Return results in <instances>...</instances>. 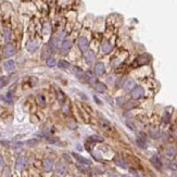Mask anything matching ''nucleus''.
I'll list each match as a JSON object with an SVG mask.
<instances>
[{"label":"nucleus","mask_w":177,"mask_h":177,"mask_svg":"<svg viewBox=\"0 0 177 177\" xmlns=\"http://www.w3.org/2000/svg\"><path fill=\"white\" fill-rule=\"evenodd\" d=\"M149 61H150L149 55H142L137 58L136 63H137V65H144V64H148Z\"/></svg>","instance_id":"nucleus-12"},{"label":"nucleus","mask_w":177,"mask_h":177,"mask_svg":"<svg viewBox=\"0 0 177 177\" xmlns=\"http://www.w3.org/2000/svg\"><path fill=\"white\" fill-rule=\"evenodd\" d=\"M77 47L82 52H86L89 48V39L86 36H81L77 40Z\"/></svg>","instance_id":"nucleus-2"},{"label":"nucleus","mask_w":177,"mask_h":177,"mask_svg":"<svg viewBox=\"0 0 177 177\" xmlns=\"http://www.w3.org/2000/svg\"><path fill=\"white\" fill-rule=\"evenodd\" d=\"M169 113H166V114L164 115V122H165V123L169 122Z\"/></svg>","instance_id":"nucleus-39"},{"label":"nucleus","mask_w":177,"mask_h":177,"mask_svg":"<svg viewBox=\"0 0 177 177\" xmlns=\"http://www.w3.org/2000/svg\"><path fill=\"white\" fill-rule=\"evenodd\" d=\"M84 59L88 64H91V63L95 61V52H93V50H87V51L85 52Z\"/></svg>","instance_id":"nucleus-11"},{"label":"nucleus","mask_w":177,"mask_h":177,"mask_svg":"<svg viewBox=\"0 0 177 177\" xmlns=\"http://www.w3.org/2000/svg\"><path fill=\"white\" fill-rule=\"evenodd\" d=\"M46 64H47V66H49V68H55V66L57 65V61H55V58L50 57L46 60Z\"/></svg>","instance_id":"nucleus-26"},{"label":"nucleus","mask_w":177,"mask_h":177,"mask_svg":"<svg viewBox=\"0 0 177 177\" xmlns=\"http://www.w3.org/2000/svg\"><path fill=\"white\" fill-rule=\"evenodd\" d=\"M5 167V159H3L2 154H0V169H2Z\"/></svg>","instance_id":"nucleus-37"},{"label":"nucleus","mask_w":177,"mask_h":177,"mask_svg":"<svg viewBox=\"0 0 177 177\" xmlns=\"http://www.w3.org/2000/svg\"><path fill=\"white\" fill-rule=\"evenodd\" d=\"M51 49H50L49 45H46V46H44V48L41 49V57H43V59H48V58H50V53H51Z\"/></svg>","instance_id":"nucleus-15"},{"label":"nucleus","mask_w":177,"mask_h":177,"mask_svg":"<svg viewBox=\"0 0 177 177\" xmlns=\"http://www.w3.org/2000/svg\"><path fill=\"white\" fill-rule=\"evenodd\" d=\"M73 72L77 77L84 76V71L81 68H78V66H73Z\"/></svg>","instance_id":"nucleus-29"},{"label":"nucleus","mask_w":177,"mask_h":177,"mask_svg":"<svg viewBox=\"0 0 177 177\" xmlns=\"http://www.w3.org/2000/svg\"><path fill=\"white\" fill-rule=\"evenodd\" d=\"M151 163L153 164V166H154L155 169H162V162H161L160 158H159L158 155H153L152 158H151Z\"/></svg>","instance_id":"nucleus-14"},{"label":"nucleus","mask_w":177,"mask_h":177,"mask_svg":"<svg viewBox=\"0 0 177 177\" xmlns=\"http://www.w3.org/2000/svg\"><path fill=\"white\" fill-rule=\"evenodd\" d=\"M134 86H135V82H134L133 79H127L125 82V84H124V89L127 90V91H129L131 89H133Z\"/></svg>","instance_id":"nucleus-22"},{"label":"nucleus","mask_w":177,"mask_h":177,"mask_svg":"<svg viewBox=\"0 0 177 177\" xmlns=\"http://www.w3.org/2000/svg\"><path fill=\"white\" fill-rule=\"evenodd\" d=\"M59 141V139L58 138H53V137H48V142L49 144H57Z\"/></svg>","instance_id":"nucleus-34"},{"label":"nucleus","mask_w":177,"mask_h":177,"mask_svg":"<svg viewBox=\"0 0 177 177\" xmlns=\"http://www.w3.org/2000/svg\"><path fill=\"white\" fill-rule=\"evenodd\" d=\"M144 89H142V87H140V86H137V87H135L131 90V97H133L134 99L141 98L142 96H144Z\"/></svg>","instance_id":"nucleus-8"},{"label":"nucleus","mask_w":177,"mask_h":177,"mask_svg":"<svg viewBox=\"0 0 177 177\" xmlns=\"http://www.w3.org/2000/svg\"><path fill=\"white\" fill-rule=\"evenodd\" d=\"M73 155H74V158L76 159V160L79 162V163L84 164V165H90V164H91V162H90L88 159L84 158V156H82V155L77 154V153H73Z\"/></svg>","instance_id":"nucleus-13"},{"label":"nucleus","mask_w":177,"mask_h":177,"mask_svg":"<svg viewBox=\"0 0 177 177\" xmlns=\"http://www.w3.org/2000/svg\"><path fill=\"white\" fill-rule=\"evenodd\" d=\"M84 76H85V78L87 79V82L90 83V84L96 83V76H97V75H95V73H93L91 71L86 72V73L84 74Z\"/></svg>","instance_id":"nucleus-16"},{"label":"nucleus","mask_w":177,"mask_h":177,"mask_svg":"<svg viewBox=\"0 0 177 177\" xmlns=\"http://www.w3.org/2000/svg\"><path fill=\"white\" fill-rule=\"evenodd\" d=\"M37 48H38V41L36 40V39H30V40L27 41V44H26V49H27V51L34 52L37 50Z\"/></svg>","instance_id":"nucleus-7"},{"label":"nucleus","mask_w":177,"mask_h":177,"mask_svg":"<svg viewBox=\"0 0 177 177\" xmlns=\"http://www.w3.org/2000/svg\"><path fill=\"white\" fill-rule=\"evenodd\" d=\"M100 124H101V126H102V127L103 128H108L109 127V123L106 122V120H100Z\"/></svg>","instance_id":"nucleus-35"},{"label":"nucleus","mask_w":177,"mask_h":177,"mask_svg":"<svg viewBox=\"0 0 177 177\" xmlns=\"http://www.w3.org/2000/svg\"><path fill=\"white\" fill-rule=\"evenodd\" d=\"M114 163L116 164L117 166L122 167V169H126V167H127V164H126L125 161L123 160L122 158H119V156H116V158L114 159Z\"/></svg>","instance_id":"nucleus-20"},{"label":"nucleus","mask_w":177,"mask_h":177,"mask_svg":"<svg viewBox=\"0 0 177 177\" xmlns=\"http://www.w3.org/2000/svg\"><path fill=\"white\" fill-rule=\"evenodd\" d=\"M11 30L9 27H5V30H3V36H5V39H6L7 41H9L10 39H11Z\"/></svg>","instance_id":"nucleus-27"},{"label":"nucleus","mask_w":177,"mask_h":177,"mask_svg":"<svg viewBox=\"0 0 177 177\" xmlns=\"http://www.w3.org/2000/svg\"><path fill=\"white\" fill-rule=\"evenodd\" d=\"M7 84H8V77H0V89L5 87Z\"/></svg>","instance_id":"nucleus-30"},{"label":"nucleus","mask_w":177,"mask_h":177,"mask_svg":"<svg viewBox=\"0 0 177 177\" xmlns=\"http://www.w3.org/2000/svg\"><path fill=\"white\" fill-rule=\"evenodd\" d=\"M122 177H131V176H128V175H123Z\"/></svg>","instance_id":"nucleus-41"},{"label":"nucleus","mask_w":177,"mask_h":177,"mask_svg":"<svg viewBox=\"0 0 177 177\" xmlns=\"http://www.w3.org/2000/svg\"><path fill=\"white\" fill-rule=\"evenodd\" d=\"M126 125L128 126V128H131V131H135V127H134V125L131 124V123H129V122H126Z\"/></svg>","instance_id":"nucleus-38"},{"label":"nucleus","mask_w":177,"mask_h":177,"mask_svg":"<svg viewBox=\"0 0 177 177\" xmlns=\"http://www.w3.org/2000/svg\"><path fill=\"white\" fill-rule=\"evenodd\" d=\"M57 173L59 175H64L66 173V165L63 162H59L57 164Z\"/></svg>","instance_id":"nucleus-17"},{"label":"nucleus","mask_w":177,"mask_h":177,"mask_svg":"<svg viewBox=\"0 0 177 177\" xmlns=\"http://www.w3.org/2000/svg\"><path fill=\"white\" fill-rule=\"evenodd\" d=\"M57 96H59V100L61 101V102H63V100H64V95L62 93V91H60V90H58V93H57Z\"/></svg>","instance_id":"nucleus-36"},{"label":"nucleus","mask_w":177,"mask_h":177,"mask_svg":"<svg viewBox=\"0 0 177 177\" xmlns=\"http://www.w3.org/2000/svg\"><path fill=\"white\" fill-rule=\"evenodd\" d=\"M150 135H151V137H153V138H158L159 137L158 128H151V129H150Z\"/></svg>","instance_id":"nucleus-31"},{"label":"nucleus","mask_w":177,"mask_h":177,"mask_svg":"<svg viewBox=\"0 0 177 177\" xmlns=\"http://www.w3.org/2000/svg\"><path fill=\"white\" fill-rule=\"evenodd\" d=\"M2 177H12V171L9 166H5L2 169Z\"/></svg>","instance_id":"nucleus-25"},{"label":"nucleus","mask_w":177,"mask_h":177,"mask_svg":"<svg viewBox=\"0 0 177 177\" xmlns=\"http://www.w3.org/2000/svg\"><path fill=\"white\" fill-rule=\"evenodd\" d=\"M38 144V140H36V139H30V140H27L26 141V144H27L28 147H34L36 144Z\"/></svg>","instance_id":"nucleus-32"},{"label":"nucleus","mask_w":177,"mask_h":177,"mask_svg":"<svg viewBox=\"0 0 177 177\" xmlns=\"http://www.w3.org/2000/svg\"><path fill=\"white\" fill-rule=\"evenodd\" d=\"M104 72H106V68H104V64L101 62H98L95 65V74L97 76H101L103 75Z\"/></svg>","instance_id":"nucleus-10"},{"label":"nucleus","mask_w":177,"mask_h":177,"mask_svg":"<svg viewBox=\"0 0 177 177\" xmlns=\"http://www.w3.org/2000/svg\"><path fill=\"white\" fill-rule=\"evenodd\" d=\"M0 60H1V57H0Z\"/></svg>","instance_id":"nucleus-42"},{"label":"nucleus","mask_w":177,"mask_h":177,"mask_svg":"<svg viewBox=\"0 0 177 177\" xmlns=\"http://www.w3.org/2000/svg\"><path fill=\"white\" fill-rule=\"evenodd\" d=\"M89 140H91V141H102V137L93 135V136L89 137Z\"/></svg>","instance_id":"nucleus-33"},{"label":"nucleus","mask_w":177,"mask_h":177,"mask_svg":"<svg viewBox=\"0 0 177 177\" xmlns=\"http://www.w3.org/2000/svg\"><path fill=\"white\" fill-rule=\"evenodd\" d=\"M3 68L7 72H13L17 68V63L13 60H7L6 62L3 63Z\"/></svg>","instance_id":"nucleus-6"},{"label":"nucleus","mask_w":177,"mask_h":177,"mask_svg":"<svg viewBox=\"0 0 177 177\" xmlns=\"http://www.w3.org/2000/svg\"><path fill=\"white\" fill-rule=\"evenodd\" d=\"M72 45H73V43H72V40L70 38H65L63 39L62 43H61V51L62 52H68L70 51V49L72 48Z\"/></svg>","instance_id":"nucleus-5"},{"label":"nucleus","mask_w":177,"mask_h":177,"mask_svg":"<svg viewBox=\"0 0 177 177\" xmlns=\"http://www.w3.org/2000/svg\"><path fill=\"white\" fill-rule=\"evenodd\" d=\"M136 142L141 149H146V148H147V140L144 139V137H138Z\"/></svg>","instance_id":"nucleus-21"},{"label":"nucleus","mask_w":177,"mask_h":177,"mask_svg":"<svg viewBox=\"0 0 177 177\" xmlns=\"http://www.w3.org/2000/svg\"><path fill=\"white\" fill-rule=\"evenodd\" d=\"M177 153V150L174 147H167L165 149V155L167 158H174Z\"/></svg>","instance_id":"nucleus-18"},{"label":"nucleus","mask_w":177,"mask_h":177,"mask_svg":"<svg viewBox=\"0 0 177 177\" xmlns=\"http://www.w3.org/2000/svg\"><path fill=\"white\" fill-rule=\"evenodd\" d=\"M36 101H37L38 106H40L41 108H44V106H46V99H45V96L41 95V93H39V95L37 96V98H36Z\"/></svg>","instance_id":"nucleus-23"},{"label":"nucleus","mask_w":177,"mask_h":177,"mask_svg":"<svg viewBox=\"0 0 177 177\" xmlns=\"http://www.w3.org/2000/svg\"><path fill=\"white\" fill-rule=\"evenodd\" d=\"M15 53V47L12 44H7L3 48V55L6 58H11Z\"/></svg>","instance_id":"nucleus-3"},{"label":"nucleus","mask_w":177,"mask_h":177,"mask_svg":"<svg viewBox=\"0 0 177 177\" xmlns=\"http://www.w3.org/2000/svg\"><path fill=\"white\" fill-rule=\"evenodd\" d=\"M41 165H43V169H44L45 172H51L52 169H53V161L50 158H45L43 160Z\"/></svg>","instance_id":"nucleus-4"},{"label":"nucleus","mask_w":177,"mask_h":177,"mask_svg":"<svg viewBox=\"0 0 177 177\" xmlns=\"http://www.w3.org/2000/svg\"><path fill=\"white\" fill-rule=\"evenodd\" d=\"M101 51L104 55H108V53H110L112 51V45L110 44L109 40L102 41V44H101Z\"/></svg>","instance_id":"nucleus-9"},{"label":"nucleus","mask_w":177,"mask_h":177,"mask_svg":"<svg viewBox=\"0 0 177 177\" xmlns=\"http://www.w3.org/2000/svg\"><path fill=\"white\" fill-rule=\"evenodd\" d=\"M27 166V159L24 155H19L15 160V164H14V167L15 169L19 172H23Z\"/></svg>","instance_id":"nucleus-1"},{"label":"nucleus","mask_w":177,"mask_h":177,"mask_svg":"<svg viewBox=\"0 0 177 177\" xmlns=\"http://www.w3.org/2000/svg\"><path fill=\"white\" fill-rule=\"evenodd\" d=\"M95 88L98 93H104L106 90V86L104 84H102V83H96Z\"/></svg>","instance_id":"nucleus-24"},{"label":"nucleus","mask_w":177,"mask_h":177,"mask_svg":"<svg viewBox=\"0 0 177 177\" xmlns=\"http://www.w3.org/2000/svg\"><path fill=\"white\" fill-rule=\"evenodd\" d=\"M13 99H14V96L12 91H8V93H6V96H5V101L8 102V103H12Z\"/></svg>","instance_id":"nucleus-28"},{"label":"nucleus","mask_w":177,"mask_h":177,"mask_svg":"<svg viewBox=\"0 0 177 177\" xmlns=\"http://www.w3.org/2000/svg\"><path fill=\"white\" fill-rule=\"evenodd\" d=\"M169 167H171L172 169H177V166H176V164H175V163H171V164H169Z\"/></svg>","instance_id":"nucleus-40"},{"label":"nucleus","mask_w":177,"mask_h":177,"mask_svg":"<svg viewBox=\"0 0 177 177\" xmlns=\"http://www.w3.org/2000/svg\"><path fill=\"white\" fill-rule=\"evenodd\" d=\"M58 66L60 68H63V70H68V68H71V63L68 62V61L66 60H60L59 62L57 63Z\"/></svg>","instance_id":"nucleus-19"}]
</instances>
